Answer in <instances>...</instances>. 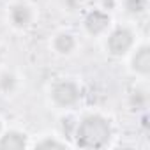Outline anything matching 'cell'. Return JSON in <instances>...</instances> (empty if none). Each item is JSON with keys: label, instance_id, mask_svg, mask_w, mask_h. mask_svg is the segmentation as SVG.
Instances as JSON below:
<instances>
[{"label": "cell", "instance_id": "1", "mask_svg": "<svg viewBox=\"0 0 150 150\" xmlns=\"http://www.w3.org/2000/svg\"><path fill=\"white\" fill-rule=\"evenodd\" d=\"M72 136L81 148H104L111 139V125L103 115H87L76 124Z\"/></svg>", "mask_w": 150, "mask_h": 150}, {"label": "cell", "instance_id": "2", "mask_svg": "<svg viewBox=\"0 0 150 150\" xmlns=\"http://www.w3.org/2000/svg\"><path fill=\"white\" fill-rule=\"evenodd\" d=\"M80 87L72 80H60L51 87V99L62 108H71L80 101Z\"/></svg>", "mask_w": 150, "mask_h": 150}, {"label": "cell", "instance_id": "3", "mask_svg": "<svg viewBox=\"0 0 150 150\" xmlns=\"http://www.w3.org/2000/svg\"><path fill=\"white\" fill-rule=\"evenodd\" d=\"M134 44V35L129 28L125 27H118L115 28L110 35H108V41H106V50L110 55L113 57H122L125 55Z\"/></svg>", "mask_w": 150, "mask_h": 150}, {"label": "cell", "instance_id": "4", "mask_svg": "<svg viewBox=\"0 0 150 150\" xmlns=\"http://www.w3.org/2000/svg\"><path fill=\"white\" fill-rule=\"evenodd\" d=\"M108 27H110V16L103 11H90L85 18V28L92 35H99L106 32Z\"/></svg>", "mask_w": 150, "mask_h": 150}, {"label": "cell", "instance_id": "5", "mask_svg": "<svg viewBox=\"0 0 150 150\" xmlns=\"http://www.w3.org/2000/svg\"><path fill=\"white\" fill-rule=\"evenodd\" d=\"M9 18H11V23L18 28H25L30 25L32 21V9L27 6V4H14L11 9H9Z\"/></svg>", "mask_w": 150, "mask_h": 150}, {"label": "cell", "instance_id": "6", "mask_svg": "<svg viewBox=\"0 0 150 150\" xmlns=\"http://www.w3.org/2000/svg\"><path fill=\"white\" fill-rule=\"evenodd\" d=\"M27 146V134L20 131H7L0 136V148L2 150H20Z\"/></svg>", "mask_w": 150, "mask_h": 150}, {"label": "cell", "instance_id": "7", "mask_svg": "<svg viewBox=\"0 0 150 150\" xmlns=\"http://www.w3.org/2000/svg\"><path fill=\"white\" fill-rule=\"evenodd\" d=\"M132 69L139 74H148L150 72V48L148 46H139L136 53L132 55Z\"/></svg>", "mask_w": 150, "mask_h": 150}, {"label": "cell", "instance_id": "8", "mask_svg": "<svg viewBox=\"0 0 150 150\" xmlns=\"http://www.w3.org/2000/svg\"><path fill=\"white\" fill-rule=\"evenodd\" d=\"M53 48L60 53V55H69L74 48H76V39L69 32H62L53 39Z\"/></svg>", "mask_w": 150, "mask_h": 150}, {"label": "cell", "instance_id": "9", "mask_svg": "<svg viewBox=\"0 0 150 150\" xmlns=\"http://www.w3.org/2000/svg\"><path fill=\"white\" fill-rule=\"evenodd\" d=\"M14 87H16V76L13 72H2L0 74V90L9 94V92L14 90Z\"/></svg>", "mask_w": 150, "mask_h": 150}, {"label": "cell", "instance_id": "10", "mask_svg": "<svg viewBox=\"0 0 150 150\" xmlns=\"http://www.w3.org/2000/svg\"><path fill=\"white\" fill-rule=\"evenodd\" d=\"M146 9V0H125V11L131 14H141Z\"/></svg>", "mask_w": 150, "mask_h": 150}, {"label": "cell", "instance_id": "11", "mask_svg": "<svg viewBox=\"0 0 150 150\" xmlns=\"http://www.w3.org/2000/svg\"><path fill=\"white\" fill-rule=\"evenodd\" d=\"M64 146H67V145L62 143V141L51 139V138H46V139H42L35 145V148H64Z\"/></svg>", "mask_w": 150, "mask_h": 150}, {"label": "cell", "instance_id": "12", "mask_svg": "<svg viewBox=\"0 0 150 150\" xmlns=\"http://www.w3.org/2000/svg\"><path fill=\"white\" fill-rule=\"evenodd\" d=\"M78 122H74V118L72 117H67V118H62V132L65 134V136H72L74 134V129H71V125H76Z\"/></svg>", "mask_w": 150, "mask_h": 150}, {"label": "cell", "instance_id": "13", "mask_svg": "<svg viewBox=\"0 0 150 150\" xmlns=\"http://www.w3.org/2000/svg\"><path fill=\"white\" fill-rule=\"evenodd\" d=\"M131 103H132V106H143L145 103H146V96L143 94V92H134L132 94V97H131Z\"/></svg>", "mask_w": 150, "mask_h": 150}, {"label": "cell", "instance_id": "14", "mask_svg": "<svg viewBox=\"0 0 150 150\" xmlns=\"http://www.w3.org/2000/svg\"><path fill=\"white\" fill-rule=\"evenodd\" d=\"M0 58H2V50H0Z\"/></svg>", "mask_w": 150, "mask_h": 150}]
</instances>
